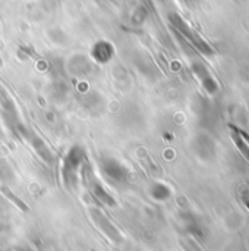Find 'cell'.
Returning a JSON list of instances; mask_svg holds the SVG:
<instances>
[{
	"instance_id": "7a4b0ae2",
	"label": "cell",
	"mask_w": 249,
	"mask_h": 251,
	"mask_svg": "<svg viewBox=\"0 0 249 251\" xmlns=\"http://www.w3.org/2000/svg\"><path fill=\"white\" fill-rule=\"evenodd\" d=\"M81 179L82 182L85 184V187L88 188V191L91 193V196L98 201L101 203L103 206H107V207H114L116 206V200L113 199V196L104 188V185L98 181V178L94 175L91 166L88 163L84 165L82 168V172H81Z\"/></svg>"
},
{
	"instance_id": "ba28073f",
	"label": "cell",
	"mask_w": 249,
	"mask_h": 251,
	"mask_svg": "<svg viewBox=\"0 0 249 251\" xmlns=\"http://www.w3.org/2000/svg\"><path fill=\"white\" fill-rule=\"evenodd\" d=\"M0 103H1V106L4 107V110H10V112H13V103L10 101V99L7 97V94L4 93V90L0 87Z\"/></svg>"
},
{
	"instance_id": "52a82bcc",
	"label": "cell",
	"mask_w": 249,
	"mask_h": 251,
	"mask_svg": "<svg viewBox=\"0 0 249 251\" xmlns=\"http://www.w3.org/2000/svg\"><path fill=\"white\" fill-rule=\"evenodd\" d=\"M153 197L157 200H164V199H167V190L161 184H157L153 188Z\"/></svg>"
},
{
	"instance_id": "3957f363",
	"label": "cell",
	"mask_w": 249,
	"mask_h": 251,
	"mask_svg": "<svg viewBox=\"0 0 249 251\" xmlns=\"http://www.w3.org/2000/svg\"><path fill=\"white\" fill-rule=\"evenodd\" d=\"M100 168H101V172L104 174V176L110 182H113V184L119 185V184H125L128 181L129 171L126 169V166L122 162H119L114 157H104V159H101Z\"/></svg>"
},
{
	"instance_id": "8992f818",
	"label": "cell",
	"mask_w": 249,
	"mask_h": 251,
	"mask_svg": "<svg viewBox=\"0 0 249 251\" xmlns=\"http://www.w3.org/2000/svg\"><path fill=\"white\" fill-rule=\"evenodd\" d=\"M34 147H35V150H37V153L44 159V160H47V162H51V154H50V151L47 150V147H45V144L40 140V138H35L34 140Z\"/></svg>"
},
{
	"instance_id": "5b68a950",
	"label": "cell",
	"mask_w": 249,
	"mask_h": 251,
	"mask_svg": "<svg viewBox=\"0 0 249 251\" xmlns=\"http://www.w3.org/2000/svg\"><path fill=\"white\" fill-rule=\"evenodd\" d=\"M91 56L97 63H101V65L109 63L114 56V47L112 46V43H109L106 40H100L92 46Z\"/></svg>"
},
{
	"instance_id": "6da1fadb",
	"label": "cell",
	"mask_w": 249,
	"mask_h": 251,
	"mask_svg": "<svg viewBox=\"0 0 249 251\" xmlns=\"http://www.w3.org/2000/svg\"><path fill=\"white\" fill-rule=\"evenodd\" d=\"M87 163L85 150L79 146H73L68 150L62 163V179L66 188L75 190L81 181V172Z\"/></svg>"
},
{
	"instance_id": "277c9868",
	"label": "cell",
	"mask_w": 249,
	"mask_h": 251,
	"mask_svg": "<svg viewBox=\"0 0 249 251\" xmlns=\"http://www.w3.org/2000/svg\"><path fill=\"white\" fill-rule=\"evenodd\" d=\"M91 216H92V221L95 222V225L114 243H120L122 241V235L119 232V229L98 210H92L91 212Z\"/></svg>"
}]
</instances>
